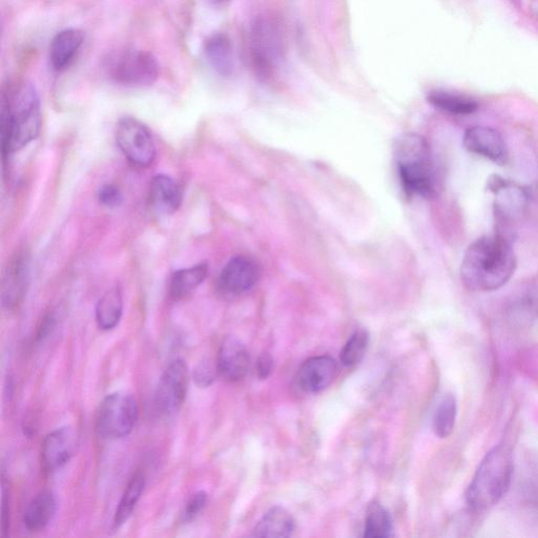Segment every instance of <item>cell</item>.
Segmentation results:
<instances>
[{"instance_id":"cell-8","label":"cell","mask_w":538,"mask_h":538,"mask_svg":"<svg viewBox=\"0 0 538 538\" xmlns=\"http://www.w3.org/2000/svg\"><path fill=\"white\" fill-rule=\"evenodd\" d=\"M116 141L128 163L138 168H146L156 158L150 128L132 117H123L117 123Z\"/></svg>"},{"instance_id":"cell-6","label":"cell","mask_w":538,"mask_h":538,"mask_svg":"<svg viewBox=\"0 0 538 538\" xmlns=\"http://www.w3.org/2000/svg\"><path fill=\"white\" fill-rule=\"evenodd\" d=\"M138 417V403L132 394L121 392L110 393L99 405L96 432L104 440H119L131 434Z\"/></svg>"},{"instance_id":"cell-23","label":"cell","mask_w":538,"mask_h":538,"mask_svg":"<svg viewBox=\"0 0 538 538\" xmlns=\"http://www.w3.org/2000/svg\"><path fill=\"white\" fill-rule=\"evenodd\" d=\"M145 487V474L140 472H136L129 480L119 507H117L113 522L116 530L121 528L132 516L136 506H137L142 493H144Z\"/></svg>"},{"instance_id":"cell-18","label":"cell","mask_w":538,"mask_h":538,"mask_svg":"<svg viewBox=\"0 0 538 538\" xmlns=\"http://www.w3.org/2000/svg\"><path fill=\"white\" fill-rule=\"evenodd\" d=\"M57 511V499L52 491L43 490L37 494L27 507L23 524L31 532L41 531L52 522Z\"/></svg>"},{"instance_id":"cell-28","label":"cell","mask_w":538,"mask_h":538,"mask_svg":"<svg viewBox=\"0 0 538 538\" xmlns=\"http://www.w3.org/2000/svg\"><path fill=\"white\" fill-rule=\"evenodd\" d=\"M208 500V496L206 491H198L188 500L182 512V521L184 523L193 522L194 519L200 515L206 508Z\"/></svg>"},{"instance_id":"cell-14","label":"cell","mask_w":538,"mask_h":538,"mask_svg":"<svg viewBox=\"0 0 538 538\" xmlns=\"http://www.w3.org/2000/svg\"><path fill=\"white\" fill-rule=\"evenodd\" d=\"M250 354L236 338H227L221 344L217 357L218 374L227 382L243 380L250 368Z\"/></svg>"},{"instance_id":"cell-12","label":"cell","mask_w":538,"mask_h":538,"mask_svg":"<svg viewBox=\"0 0 538 538\" xmlns=\"http://www.w3.org/2000/svg\"><path fill=\"white\" fill-rule=\"evenodd\" d=\"M463 146L468 152L498 164H505L508 159L502 135L491 128L476 126L468 128L463 136Z\"/></svg>"},{"instance_id":"cell-4","label":"cell","mask_w":538,"mask_h":538,"mask_svg":"<svg viewBox=\"0 0 538 538\" xmlns=\"http://www.w3.org/2000/svg\"><path fill=\"white\" fill-rule=\"evenodd\" d=\"M400 181L408 196L431 198L436 194L434 160L422 136L405 134L395 142Z\"/></svg>"},{"instance_id":"cell-32","label":"cell","mask_w":538,"mask_h":538,"mask_svg":"<svg viewBox=\"0 0 538 538\" xmlns=\"http://www.w3.org/2000/svg\"><path fill=\"white\" fill-rule=\"evenodd\" d=\"M3 516H2V528H3V537L8 536V532L10 529V521H11V510H10V499H9V492L5 489L4 481V489H3Z\"/></svg>"},{"instance_id":"cell-11","label":"cell","mask_w":538,"mask_h":538,"mask_svg":"<svg viewBox=\"0 0 538 538\" xmlns=\"http://www.w3.org/2000/svg\"><path fill=\"white\" fill-rule=\"evenodd\" d=\"M77 436L69 426L60 427L49 434L41 447V463L47 472L63 468L75 454Z\"/></svg>"},{"instance_id":"cell-17","label":"cell","mask_w":538,"mask_h":538,"mask_svg":"<svg viewBox=\"0 0 538 538\" xmlns=\"http://www.w3.org/2000/svg\"><path fill=\"white\" fill-rule=\"evenodd\" d=\"M183 193L179 184L168 175L153 178L150 189L151 207L159 214L171 215L181 207Z\"/></svg>"},{"instance_id":"cell-21","label":"cell","mask_w":538,"mask_h":538,"mask_svg":"<svg viewBox=\"0 0 538 538\" xmlns=\"http://www.w3.org/2000/svg\"><path fill=\"white\" fill-rule=\"evenodd\" d=\"M208 275V265L200 263L189 269L177 270L170 281V295L176 301L181 300L193 293L206 281Z\"/></svg>"},{"instance_id":"cell-31","label":"cell","mask_w":538,"mask_h":538,"mask_svg":"<svg viewBox=\"0 0 538 538\" xmlns=\"http://www.w3.org/2000/svg\"><path fill=\"white\" fill-rule=\"evenodd\" d=\"M273 370V357L268 352L259 357L256 363V375L260 380L268 379Z\"/></svg>"},{"instance_id":"cell-1","label":"cell","mask_w":538,"mask_h":538,"mask_svg":"<svg viewBox=\"0 0 538 538\" xmlns=\"http://www.w3.org/2000/svg\"><path fill=\"white\" fill-rule=\"evenodd\" d=\"M511 244L500 236L482 237L468 247L461 266V278L472 292H493L503 287L516 269Z\"/></svg>"},{"instance_id":"cell-15","label":"cell","mask_w":538,"mask_h":538,"mask_svg":"<svg viewBox=\"0 0 538 538\" xmlns=\"http://www.w3.org/2000/svg\"><path fill=\"white\" fill-rule=\"evenodd\" d=\"M84 40V33L78 29H66L55 35L49 49V65L53 70L61 72L70 66Z\"/></svg>"},{"instance_id":"cell-26","label":"cell","mask_w":538,"mask_h":538,"mask_svg":"<svg viewBox=\"0 0 538 538\" xmlns=\"http://www.w3.org/2000/svg\"><path fill=\"white\" fill-rule=\"evenodd\" d=\"M393 534L392 518L389 512L380 505L371 507L364 536L368 538H387Z\"/></svg>"},{"instance_id":"cell-7","label":"cell","mask_w":538,"mask_h":538,"mask_svg":"<svg viewBox=\"0 0 538 538\" xmlns=\"http://www.w3.org/2000/svg\"><path fill=\"white\" fill-rule=\"evenodd\" d=\"M251 60L257 75L264 79L274 76L280 69L283 57L279 29L266 18L253 22L250 35Z\"/></svg>"},{"instance_id":"cell-24","label":"cell","mask_w":538,"mask_h":538,"mask_svg":"<svg viewBox=\"0 0 538 538\" xmlns=\"http://www.w3.org/2000/svg\"><path fill=\"white\" fill-rule=\"evenodd\" d=\"M428 101L437 109L451 115H470L479 108L472 98L445 91L432 92Z\"/></svg>"},{"instance_id":"cell-20","label":"cell","mask_w":538,"mask_h":538,"mask_svg":"<svg viewBox=\"0 0 538 538\" xmlns=\"http://www.w3.org/2000/svg\"><path fill=\"white\" fill-rule=\"evenodd\" d=\"M28 265V258L23 253H18L10 264L3 286V302L4 305L13 307L22 299L27 283Z\"/></svg>"},{"instance_id":"cell-29","label":"cell","mask_w":538,"mask_h":538,"mask_svg":"<svg viewBox=\"0 0 538 538\" xmlns=\"http://www.w3.org/2000/svg\"><path fill=\"white\" fill-rule=\"evenodd\" d=\"M98 200L103 207L115 208L121 206L123 197L119 188L114 184H104L98 190Z\"/></svg>"},{"instance_id":"cell-3","label":"cell","mask_w":538,"mask_h":538,"mask_svg":"<svg viewBox=\"0 0 538 538\" xmlns=\"http://www.w3.org/2000/svg\"><path fill=\"white\" fill-rule=\"evenodd\" d=\"M515 461L509 445H496L484 459L468 486L466 502L475 513H485L496 507L511 486Z\"/></svg>"},{"instance_id":"cell-33","label":"cell","mask_w":538,"mask_h":538,"mask_svg":"<svg viewBox=\"0 0 538 538\" xmlns=\"http://www.w3.org/2000/svg\"><path fill=\"white\" fill-rule=\"evenodd\" d=\"M207 2L210 4H220L222 2H225V0H207Z\"/></svg>"},{"instance_id":"cell-5","label":"cell","mask_w":538,"mask_h":538,"mask_svg":"<svg viewBox=\"0 0 538 538\" xmlns=\"http://www.w3.org/2000/svg\"><path fill=\"white\" fill-rule=\"evenodd\" d=\"M103 70L112 82L128 88H146L156 83L159 77L156 57L134 48L109 53L103 60Z\"/></svg>"},{"instance_id":"cell-16","label":"cell","mask_w":538,"mask_h":538,"mask_svg":"<svg viewBox=\"0 0 538 538\" xmlns=\"http://www.w3.org/2000/svg\"><path fill=\"white\" fill-rule=\"evenodd\" d=\"M204 55L212 69L224 77L233 75L236 69V58L230 37L224 33L209 36L204 43Z\"/></svg>"},{"instance_id":"cell-13","label":"cell","mask_w":538,"mask_h":538,"mask_svg":"<svg viewBox=\"0 0 538 538\" xmlns=\"http://www.w3.org/2000/svg\"><path fill=\"white\" fill-rule=\"evenodd\" d=\"M338 363L327 356L309 358L302 365L298 373L299 386L309 393L324 391L337 378Z\"/></svg>"},{"instance_id":"cell-9","label":"cell","mask_w":538,"mask_h":538,"mask_svg":"<svg viewBox=\"0 0 538 538\" xmlns=\"http://www.w3.org/2000/svg\"><path fill=\"white\" fill-rule=\"evenodd\" d=\"M190 382L188 365L181 358L172 361L163 371L154 392V410L161 417L174 416L187 398Z\"/></svg>"},{"instance_id":"cell-27","label":"cell","mask_w":538,"mask_h":538,"mask_svg":"<svg viewBox=\"0 0 538 538\" xmlns=\"http://www.w3.org/2000/svg\"><path fill=\"white\" fill-rule=\"evenodd\" d=\"M369 344V335L365 330H357L345 344L340 360L345 367L356 366L362 361Z\"/></svg>"},{"instance_id":"cell-22","label":"cell","mask_w":538,"mask_h":538,"mask_svg":"<svg viewBox=\"0 0 538 538\" xmlns=\"http://www.w3.org/2000/svg\"><path fill=\"white\" fill-rule=\"evenodd\" d=\"M95 313L97 325L101 331H112L119 324L123 313V296L119 287L110 288L103 295L97 303Z\"/></svg>"},{"instance_id":"cell-2","label":"cell","mask_w":538,"mask_h":538,"mask_svg":"<svg viewBox=\"0 0 538 538\" xmlns=\"http://www.w3.org/2000/svg\"><path fill=\"white\" fill-rule=\"evenodd\" d=\"M40 128V98L32 84L21 83L4 93L0 114L4 159L39 137Z\"/></svg>"},{"instance_id":"cell-19","label":"cell","mask_w":538,"mask_h":538,"mask_svg":"<svg viewBox=\"0 0 538 538\" xmlns=\"http://www.w3.org/2000/svg\"><path fill=\"white\" fill-rule=\"evenodd\" d=\"M295 529V519L282 507H274L260 521L253 536L269 538H286L292 536Z\"/></svg>"},{"instance_id":"cell-25","label":"cell","mask_w":538,"mask_h":538,"mask_svg":"<svg viewBox=\"0 0 538 538\" xmlns=\"http://www.w3.org/2000/svg\"><path fill=\"white\" fill-rule=\"evenodd\" d=\"M457 417L456 399L453 394L445 395L438 404L434 418V431L437 437L447 438L454 430Z\"/></svg>"},{"instance_id":"cell-10","label":"cell","mask_w":538,"mask_h":538,"mask_svg":"<svg viewBox=\"0 0 538 538\" xmlns=\"http://www.w3.org/2000/svg\"><path fill=\"white\" fill-rule=\"evenodd\" d=\"M260 276L259 266L246 256L234 257L222 269L218 288L225 295L238 296L250 292Z\"/></svg>"},{"instance_id":"cell-30","label":"cell","mask_w":538,"mask_h":538,"mask_svg":"<svg viewBox=\"0 0 538 538\" xmlns=\"http://www.w3.org/2000/svg\"><path fill=\"white\" fill-rule=\"evenodd\" d=\"M216 373H218L217 366H213L209 361H202L194 370V380L200 388H207L213 384L216 379Z\"/></svg>"}]
</instances>
